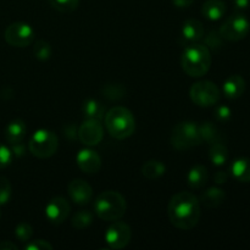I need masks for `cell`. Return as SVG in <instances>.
Returning <instances> with one entry per match:
<instances>
[{"mask_svg":"<svg viewBox=\"0 0 250 250\" xmlns=\"http://www.w3.org/2000/svg\"><path fill=\"white\" fill-rule=\"evenodd\" d=\"M171 224L180 229H192L199 222L200 202L193 193L180 192L171 198L167 207Z\"/></svg>","mask_w":250,"mask_h":250,"instance_id":"obj_1","label":"cell"},{"mask_svg":"<svg viewBox=\"0 0 250 250\" xmlns=\"http://www.w3.org/2000/svg\"><path fill=\"white\" fill-rule=\"evenodd\" d=\"M181 66L190 77H202L211 66L210 50L204 44H188L181 55Z\"/></svg>","mask_w":250,"mask_h":250,"instance_id":"obj_2","label":"cell"},{"mask_svg":"<svg viewBox=\"0 0 250 250\" xmlns=\"http://www.w3.org/2000/svg\"><path fill=\"white\" fill-rule=\"evenodd\" d=\"M126 209L127 204L125 197L115 190H106L95 198V214L104 221H117L124 216Z\"/></svg>","mask_w":250,"mask_h":250,"instance_id":"obj_3","label":"cell"},{"mask_svg":"<svg viewBox=\"0 0 250 250\" xmlns=\"http://www.w3.org/2000/svg\"><path fill=\"white\" fill-rule=\"evenodd\" d=\"M105 126L114 138L126 139L134 133L136 120L127 107L115 106L105 114Z\"/></svg>","mask_w":250,"mask_h":250,"instance_id":"obj_4","label":"cell"},{"mask_svg":"<svg viewBox=\"0 0 250 250\" xmlns=\"http://www.w3.org/2000/svg\"><path fill=\"white\" fill-rule=\"evenodd\" d=\"M202 143L197 122L183 121L176 125L171 134V144L177 150H189Z\"/></svg>","mask_w":250,"mask_h":250,"instance_id":"obj_5","label":"cell"},{"mask_svg":"<svg viewBox=\"0 0 250 250\" xmlns=\"http://www.w3.org/2000/svg\"><path fill=\"white\" fill-rule=\"evenodd\" d=\"M59 138L49 129H38L28 142V149L33 156L38 159H48L56 153Z\"/></svg>","mask_w":250,"mask_h":250,"instance_id":"obj_6","label":"cell"},{"mask_svg":"<svg viewBox=\"0 0 250 250\" xmlns=\"http://www.w3.org/2000/svg\"><path fill=\"white\" fill-rule=\"evenodd\" d=\"M189 97L198 106L209 107L219 103L221 92L211 81H199L190 87Z\"/></svg>","mask_w":250,"mask_h":250,"instance_id":"obj_7","label":"cell"},{"mask_svg":"<svg viewBox=\"0 0 250 250\" xmlns=\"http://www.w3.org/2000/svg\"><path fill=\"white\" fill-rule=\"evenodd\" d=\"M250 31L249 20L243 14L231 15L225 20L224 23L220 27V34L225 41L239 42L248 36Z\"/></svg>","mask_w":250,"mask_h":250,"instance_id":"obj_8","label":"cell"},{"mask_svg":"<svg viewBox=\"0 0 250 250\" xmlns=\"http://www.w3.org/2000/svg\"><path fill=\"white\" fill-rule=\"evenodd\" d=\"M5 41L16 48H24L34 39V29L26 22H14L5 29Z\"/></svg>","mask_w":250,"mask_h":250,"instance_id":"obj_9","label":"cell"},{"mask_svg":"<svg viewBox=\"0 0 250 250\" xmlns=\"http://www.w3.org/2000/svg\"><path fill=\"white\" fill-rule=\"evenodd\" d=\"M131 227L125 222H115L105 232V241L111 249H122L131 242Z\"/></svg>","mask_w":250,"mask_h":250,"instance_id":"obj_10","label":"cell"},{"mask_svg":"<svg viewBox=\"0 0 250 250\" xmlns=\"http://www.w3.org/2000/svg\"><path fill=\"white\" fill-rule=\"evenodd\" d=\"M77 137L84 146H98L103 141L104 129H103L100 121L93 119H87L81 125L80 128H78Z\"/></svg>","mask_w":250,"mask_h":250,"instance_id":"obj_11","label":"cell"},{"mask_svg":"<svg viewBox=\"0 0 250 250\" xmlns=\"http://www.w3.org/2000/svg\"><path fill=\"white\" fill-rule=\"evenodd\" d=\"M71 208L62 197H55L46 204L45 216L53 225H61L70 215Z\"/></svg>","mask_w":250,"mask_h":250,"instance_id":"obj_12","label":"cell"},{"mask_svg":"<svg viewBox=\"0 0 250 250\" xmlns=\"http://www.w3.org/2000/svg\"><path fill=\"white\" fill-rule=\"evenodd\" d=\"M76 161L81 170L88 175H94L99 172L102 167V158L99 154L92 149H82L76 156Z\"/></svg>","mask_w":250,"mask_h":250,"instance_id":"obj_13","label":"cell"},{"mask_svg":"<svg viewBox=\"0 0 250 250\" xmlns=\"http://www.w3.org/2000/svg\"><path fill=\"white\" fill-rule=\"evenodd\" d=\"M68 195L72 199V202L77 205H85L92 200L93 189L83 180H73L68 183Z\"/></svg>","mask_w":250,"mask_h":250,"instance_id":"obj_14","label":"cell"},{"mask_svg":"<svg viewBox=\"0 0 250 250\" xmlns=\"http://www.w3.org/2000/svg\"><path fill=\"white\" fill-rule=\"evenodd\" d=\"M204 36V27L200 21L195 19H188L183 22L181 28V38L183 39V44L197 43L203 39Z\"/></svg>","mask_w":250,"mask_h":250,"instance_id":"obj_15","label":"cell"},{"mask_svg":"<svg viewBox=\"0 0 250 250\" xmlns=\"http://www.w3.org/2000/svg\"><path fill=\"white\" fill-rule=\"evenodd\" d=\"M244 90H246V81L239 75L229 76L225 81L224 87H222V92H224L225 97L232 100L241 98L243 95Z\"/></svg>","mask_w":250,"mask_h":250,"instance_id":"obj_16","label":"cell"},{"mask_svg":"<svg viewBox=\"0 0 250 250\" xmlns=\"http://www.w3.org/2000/svg\"><path fill=\"white\" fill-rule=\"evenodd\" d=\"M226 9L222 0H207L202 6V14L209 21H219L226 14Z\"/></svg>","mask_w":250,"mask_h":250,"instance_id":"obj_17","label":"cell"},{"mask_svg":"<svg viewBox=\"0 0 250 250\" xmlns=\"http://www.w3.org/2000/svg\"><path fill=\"white\" fill-rule=\"evenodd\" d=\"M27 132V126L24 124L23 120L16 119L12 120L9 125L6 126L5 129V137H6V141L10 144L17 143V142L23 141L24 136H26Z\"/></svg>","mask_w":250,"mask_h":250,"instance_id":"obj_18","label":"cell"},{"mask_svg":"<svg viewBox=\"0 0 250 250\" xmlns=\"http://www.w3.org/2000/svg\"><path fill=\"white\" fill-rule=\"evenodd\" d=\"M225 199H226V194L224 190L217 187H211L203 193L199 202L208 209H215L220 207L225 202Z\"/></svg>","mask_w":250,"mask_h":250,"instance_id":"obj_19","label":"cell"},{"mask_svg":"<svg viewBox=\"0 0 250 250\" xmlns=\"http://www.w3.org/2000/svg\"><path fill=\"white\" fill-rule=\"evenodd\" d=\"M208 178H209L208 168L204 165H195L189 170L187 181L190 188L199 189L203 186H205V183L208 182Z\"/></svg>","mask_w":250,"mask_h":250,"instance_id":"obj_20","label":"cell"},{"mask_svg":"<svg viewBox=\"0 0 250 250\" xmlns=\"http://www.w3.org/2000/svg\"><path fill=\"white\" fill-rule=\"evenodd\" d=\"M198 131H199V136L202 142H205L208 144H214L217 142H221V133L217 129V127L212 124L211 121H204L198 126Z\"/></svg>","mask_w":250,"mask_h":250,"instance_id":"obj_21","label":"cell"},{"mask_svg":"<svg viewBox=\"0 0 250 250\" xmlns=\"http://www.w3.org/2000/svg\"><path fill=\"white\" fill-rule=\"evenodd\" d=\"M232 176L237 181L243 183L250 182V159L249 158H239L233 161L231 166Z\"/></svg>","mask_w":250,"mask_h":250,"instance_id":"obj_22","label":"cell"},{"mask_svg":"<svg viewBox=\"0 0 250 250\" xmlns=\"http://www.w3.org/2000/svg\"><path fill=\"white\" fill-rule=\"evenodd\" d=\"M83 114L87 119H93V120H103L106 114V109H105L104 104H102L100 102L95 99H88L85 100L84 104H83Z\"/></svg>","mask_w":250,"mask_h":250,"instance_id":"obj_23","label":"cell"},{"mask_svg":"<svg viewBox=\"0 0 250 250\" xmlns=\"http://www.w3.org/2000/svg\"><path fill=\"white\" fill-rule=\"evenodd\" d=\"M166 172V166L160 160H149L142 166V173L148 180H156Z\"/></svg>","mask_w":250,"mask_h":250,"instance_id":"obj_24","label":"cell"},{"mask_svg":"<svg viewBox=\"0 0 250 250\" xmlns=\"http://www.w3.org/2000/svg\"><path fill=\"white\" fill-rule=\"evenodd\" d=\"M209 159L214 165H225L227 159H229V150H227L226 146L222 142H217V143L211 144L209 150Z\"/></svg>","mask_w":250,"mask_h":250,"instance_id":"obj_25","label":"cell"},{"mask_svg":"<svg viewBox=\"0 0 250 250\" xmlns=\"http://www.w3.org/2000/svg\"><path fill=\"white\" fill-rule=\"evenodd\" d=\"M102 93L109 100H120L126 94V88L121 83H107L103 87Z\"/></svg>","mask_w":250,"mask_h":250,"instance_id":"obj_26","label":"cell"},{"mask_svg":"<svg viewBox=\"0 0 250 250\" xmlns=\"http://www.w3.org/2000/svg\"><path fill=\"white\" fill-rule=\"evenodd\" d=\"M49 4L56 11L62 12V14H70L78 9L80 0H49Z\"/></svg>","mask_w":250,"mask_h":250,"instance_id":"obj_27","label":"cell"},{"mask_svg":"<svg viewBox=\"0 0 250 250\" xmlns=\"http://www.w3.org/2000/svg\"><path fill=\"white\" fill-rule=\"evenodd\" d=\"M93 222V214L88 210H80L72 217V226L77 229H87Z\"/></svg>","mask_w":250,"mask_h":250,"instance_id":"obj_28","label":"cell"},{"mask_svg":"<svg viewBox=\"0 0 250 250\" xmlns=\"http://www.w3.org/2000/svg\"><path fill=\"white\" fill-rule=\"evenodd\" d=\"M51 46L48 42L43 41V39H39L34 43L33 45V54L38 60L41 61H46L51 58Z\"/></svg>","mask_w":250,"mask_h":250,"instance_id":"obj_29","label":"cell"},{"mask_svg":"<svg viewBox=\"0 0 250 250\" xmlns=\"http://www.w3.org/2000/svg\"><path fill=\"white\" fill-rule=\"evenodd\" d=\"M204 45L208 49H211V50H219L224 46V38L220 34V32L217 31H211L209 32L207 37L204 38Z\"/></svg>","mask_w":250,"mask_h":250,"instance_id":"obj_30","label":"cell"},{"mask_svg":"<svg viewBox=\"0 0 250 250\" xmlns=\"http://www.w3.org/2000/svg\"><path fill=\"white\" fill-rule=\"evenodd\" d=\"M12 188L11 183L4 176H0V207L7 204L11 199Z\"/></svg>","mask_w":250,"mask_h":250,"instance_id":"obj_31","label":"cell"},{"mask_svg":"<svg viewBox=\"0 0 250 250\" xmlns=\"http://www.w3.org/2000/svg\"><path fill=\"white\" fill-rule=\"evenodd\" d=\"M32 234H33V229L27 222H22V224L17 225V227L15 229V237L20 242H23V243H26L32 238Z\"/></svg>","mask_w":250,"mask_h":250,"instance_id":"obj_32","label":"cell"},{"mask_svg":"<svg viewBox=\"0 0 250 250\" xmlns=\"http://www.w3.org/2000/svg\"><path fill=\"white\" fill-rule=\"evenodd\" d=\"M12 151L9 146L0 143V168H5L12 163Z\"/></svg>","mask_w":250,"mask_h":250,"instance_id":"obj_33","label":"cell"},{"mask_svg":"<svg viewBox=\"0 0 250 250\" xmlns=\"http://www.w3.org/2000/svg\"><path fill=\"white\" fill-rule=\"evenodd\" d=\"M26 250H53V246L48 241L44 239H36V241H28L24 246Z\"/></svg>","mask_w":250,"mask_h":250,"instance_id":"obj_34","label":"cell"},{"mask_svg":"<svg viewBox=\"0 0 250 250\" xmlns=\"http://www.w3.org/2000/svg\"><path fill=\"white\" fill-rule=\"evenodd\" d=\"M232 116V111L229 106L226 105H220L216 110H215V117L219 120L220 122H227L229 121Z\"/></svg>","mask_w":250,"mask_h":250,"instance_id":"obj_35","label":"cell"},{"mask_svg":"<svg viewBox=\"0 0 250 250\" xmlns=\"http://www.w3.org/2000/svg\"><path fill=\"white\" fill-rule=\"evenodd\" d=\"M11 151H12V155L17 156V158H21V156L24 155L26 153V146L23 144V142H17V143L11 144Z\"/></svg>","mask_w":250,"mask_h":250,"instance_id":"obj_36","label":"cell"},{"mask_svg":"<svg viewBox=\"0 0 250 250\" xmlns=\"http://www.w3.org/2000/svg\"><path fill=\"white\" fill-rule=\"evenodd\" d=\"M65 136L67 137L68 139H71V141L77 138V136H78L77 127L73 126V125H67L65 128Z\"/></svg>","mask_w":250,"mask_h":250,"instance_id":"obj_37","label":"cell"},{"mask_svg":"<svg viewBox=\"0 0 250 250\" xmlns=\"http://www.w3.org/2000/svg\"><path fill=\"white\" fill-rule=\"evenodd\" d=\"M214 180L217 185H224V183L227 182V180H229V175H227L225 171H217L214 176Z\"/></svg>","mask_w":250,"mask_h":250,"instance_id":"obj_38","label":"cell"},{"mask_svg":"<svg viewBox=\"0 0 250 250\" xmlns=\"http://www.w3.org/2000/svg\"><path fill=\"white\" fill-rule=\"evenodd\" d=\"M172 2L178 9H186V7H189L194 2V0H172Z\"/></svg>","mask_w":250,"mask_h":250,"instance_id":"obj_39","label":"cell"},{"mask_svg":"<svg viewBox=\"0 0 250 250\" xmlns=\"http://www.w3.org/2000/svg\"><path fill=\"white\" fill-rule=\"evenodd\" d=\"M234 6L238 10H244L250 5V0H232Z\"/></svg>","mask_w":250,"mask_h":250,"instance_id":"obj_40","label":"cell"},{"mask_svg":"<svg viewBox=\"0 0 250 250\" xmlns=\"http://www.w3.org/2000/svg\"><path fill=\"white\" fill-rule=\"evenodd\" d=\"M16 244H14L12 242H7V241H4L0 243V250H17Z\"/></svg>","mask_w":250,"mask_h":250,"instance_id":"obj_41","label":"cell"},{"mask_svg":"<svg viewBox=\"0 0 250 250\" xmlns=\"http://www.w3.org/2000/svg\"><path fill=\"white\" fill-rule=\"evenodd\" d=\"M0 216H1V214H0Z\"/></svg>","mask_w":250,"mask_h":250,"instance_id":"obj_42","label":"cell"}]
</instances>
